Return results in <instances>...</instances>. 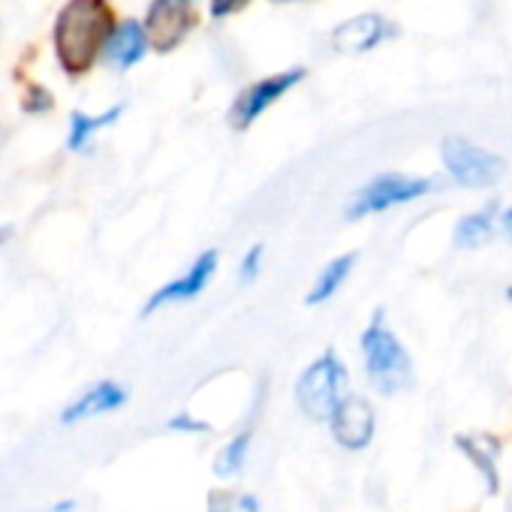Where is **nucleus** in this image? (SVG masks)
Wrapping results in <instances>:
<instances>
[{"instance_id": "obj_1", "label": "nucleus", "mask_w": 512, "mask_h": 512, "mask_svg": "<svg viewBox=\"0 0 512 512\" xmlns=\"http://www.w3.org/2000/svg\"><path fill=\"white\" fill-rule=\"evenodd\" d=\"M112 37V7L106 0H70L55 25V52L67 73H85L100 46Z\"/></svg>"}, {"instance_id": "obj_2", "label": "nucleus", "mask_w": 512, "mask_h": 512, "mask_svg": "<svg viewBox=\"0 0 512 512\" xmlns=\"http://www.w3.org/2000/svg\"><path fill=\"white\" fill-rule=\"evenodd\" d=\"M362 353H365L368 377L383 395H398L413 386V362L401 347V341L383 326L380 314L362 335Z\"/></svg>"}, {"instance_id": "obj_3", "label": "nucleus", "mask_w": 512, "mask_h": 512, "mask_svg": "<svg viewBox=\"0 0 512 512\" xmlns=\"http://www.w3.org/2000/svg\"><path fill=\"white\" fill-rule=\"evenodd\" d=\"M344 389H347V368L335 353H326L302 374L296 386V401L308 419L329 422L338 404L347 398Z\"/></svg>"}, {"instance_id": "obj_4", "label": "nucleus", "mask_w": 512, "mask_h": 512, "mask_svg": "<svg viewBox=\"0 0 512 512\" xmlns=\"http://www.w3.org/2000/svg\"><path fill=\"white\" fill-rule=\"evenodd\" d=\"M443 163L449 175L464 187H491L503 175L500 157L458 136H449L443 142Z\"/></svg>"}, {"instance_id": "obj_5", "label": "nucleus", "mask_w": 512, "mask_h": 512, "mask_svg": "<svg viewBox=\"0 0 512 512\" xmlns=\"http://www.w3.org/2000/svg\"><path fill=\"white\" fill-rule=\"evenodd\" d=\"M431 190L428 178H407V175H380L374 178L365 190L356 193L353 205H350V217H365V214H377L395 205H404L410 199H419Z\"/></svg>"}, {"instance_id": "obj_6", "label": "nucleus", "mask_w": 512, "mask_h": 512, "mask_svg": "<svg viewBox=\"0 0 512 512\" xmlns=\"http://www.w3.org/2000/svg\"><path fill=\"white\" fill-rule=\"evenodd\" d=\"M193 13L184 0H154L148 10V40L154 43L157 52H169L175 49L184 34L193 28Z\"/></svg>"}, {"instance_id": "obj_7", "label": "nucleus", "mask_w": 512, "mask_h": 512, "mask_svg": "<svg viewBox=\"0 0 512 512\" xmlns=\"http://www.w3.org/2000/svg\"><path fill=\"white\" fill-rule=\"evenodd\" d=\"M329 422H332L335 440L344 449H365L374 440V410L359 395H347Z\"/></svg>"}, {"instance_id": "obj_8", "label": "nucleus", "mask_w": 512, "mask_h": 512, "mask_svg": "<svg viewBox=\"0 0 512 512\" xmlns=\"http://www.w3.org/2000/svg\"><path fill=\"white\" fill-rule=\"evenodd\" d=\"M214 269H217V253L214 250H208V253H202L199 260L178 278V281H172V284H166V287H160L151 299H148V305H145V314H154L157 308H163V305H172V302H187V299H196L205 287H208V281H211V275H214Z\"/></svg>"}, {"instance_id": "obj_9", "label": "nucleus", "mask_w": 512, "mask_h": 512, "mask_svg": "<svg viewBox=\"0 0 512 512\" xmlns=\"http://www.w3.org/2000/svg\"><path fill=\"white\" fill-rule=\"evenodd\" d=\"M299 79H302V70H293V73H281V76H272V79H266L260 85L247 88L238 97L235 109H232V124L235 127H247L253 118H260L284 91H290Z\"/></svg>"}, {"instance_id": "obj_10", "label": "nucleus", "mask_w": 512, "mask_h": 512, "mask_svg": "<svg viewBox=\"0 0 512 512\" xmlns=\"http://www.w3.org/2000/svg\"><path fill=\"white\" fill-rule=\"evenodd\" d=\"M127 401V392L118 386V383H97L91 386L79 401H73L67 410H64V422L73 425V422H82L88 416H100V413H109V410H118L121 404Z\"/></svg>"}, {"instance_id": "obj_11", "label": "nucleus", "mask_w": 512, "mask_h": 512, "mask_svg": "<svg viewBox=\"0 0 512 512\" xmlns=\"http://www.w3.org/2000/svg\"><path fill=\"white\" fill-rule=\"evenodd\" d=\"M386 31L389 28L380 16H356L335 31V49L350 52V55L365 52V49L377 46L386 37Z\"/></svg>"}, {"instance_id": "obj_12", "label": "nucleus", "mask_w": 512, "mask_h": 512, "mask_svg": "<svg viewBox=\"0 0 512 512\" xmlns=\"http://www.w3.org/2000/svg\"><path fill=\"white\" fill-rule=\"evenodd\" d=\"M145 46H148V37L145 31L136 25V22H124L106 43V58L115 64V67H133L142 55H145Z\"/></svg>"}, {"instance_id": "obj_13", "label": "nucleus", "mask_w": 512, "mask_h": 512, "mask_svg": "<svg viewBox=\"0 0 512 512\" xmlns=\"http://www.w3.org/2000/svg\"><path fill=\"white\" fill-rule=\"evenodd\" d=\"M353 266H356V253H344V256H338V260H332L323 272H320V278L314 281V287H311V293H308V305H323V302H329L341 287H344V281L350 278V272H353Z\"/></svg>"}, {"instance_id": "obj_14", "label": "nucleus", "mask_w": 512, "mask_h": 512, "mask_svg": "<svg viewBox=\"0 0 512 512\" xmlns=\"http://www.w3.org/2000/svg\"><path fill=\"white\" fill-rule=\"evenodd\" d=\"M494 232V217L491 211H479V214H470L464 217L458 226H455V244L458 247H479L491 238Z\"/></svg>"}, {"instance_id": "obj_15", "label": "nucleus", "mask_w": 512, "mask_h": 512, "mask_svg": "<svg viewBox=\"0 0 512 512\" xmlns=\"http://www.w3.org/2000/svg\"><path fill=\"white\" fill-rule=\"evenodd\" d=\"M247 449H250V431H241L235 434L217 455V464H214V473L217 476H235L241 467H244V458H247Z\"/></svg>"}, {"instance_id": "obj_16", "label": "nucleus", "mask_w": 512, "mask_h": 512, "mask_svg": "<svg viewBox=\"0 0 512 512\" xmlns=\"http://www.w3.org/2000/svg\"><path fill=\"white\" fill-rule=\"evenodd\" d=\"M118 115H121V106L109 109V112H106V115H100V118H88V115L76 112V115H73V130H70V148H73V151L85 148V145H88V139H91L100 127L112 124Z\"/></svg>"}, {"instance_id": "obj_17", "label": "nucleus", "mask_w": 512, "mask_h": 512, "mask_svg": "<svg viewBox=\"0 0 512 512\" xmlns=\"http://www.w3.org/2000/svg\"><path fill=\"white\" fill-rule=\"evenodd\" d=\"M458 449H464L467 452V458H473V464L482 470V476L488 479V488L491 491H497V467H494V461H491V455L482 449V446H476L470 437H458Z\"/></svg>"}, {"instance_id": "obj_18", "label": "nucleus", "mask_w": 512, "mask_h": 512, "mask_svg": "<svg viewBox=\"0 0 512 512\" xmlns=\"http://www.w3.org/2000/svg\"><path fill=\"white\" fill-rule=\"evenodd\" d=\"M263 256H266V247L263 244H253L244 253V260H241V281L244 284L256 281V275H260V269H263Z\"/></svg>"}, {"instance_id": "obj_19", "label": "nucleus", "mask_w": 512, "mask_h": 512, "mask_svg": "<svg viewBox=\"0 0 512 512\" xmlns=\"http://www.w3.org/2000/svg\"><path fill=\"white\" fill-rule=\"evenodd\" d=\"M169 431H184V434H196V431H208L205 422L193 419L190 413H178L175 419H169Z\"/></svg>"}, {"instance_id": "obj_20", "label": "nucleus", "mask_w": 512, "mask_h": 512, "mask_svg": "<svg viewBox=\"0 0 512 512\" xmlns=\"http://www.w3.org/2000/svg\"><path fill=\"white\" fill-rule=\"evenodd\" d=\"M241 4H244V0H214V16H226Z\"/></svg>"}, {"instance_id": "obj_21", "label": "nucleus", "mask_w": 512, "mask_h": 512, "mask_svg": "<svg viewBox=\"0 0 512 512\" xmlns=\"http://www.w3.org/2000/svg\"><path fill=\"white\" fill-rule=\"evenodd\" d=\"M503 229H506V235L512 238V205H509L506 214H503Z\"/></svg>"}, {"instance_id": "obj_22", "label": "nucleus", "mask_w": 512, "mask_h": 512, "mask_svg": "<svg viewBox=\"0 0 512 512\" xmlns=\"http://www.w3.org/2000/svg\"><path fill=\"white\" fill-rule=\"evenodd\" d=\"M241 506H247V512H256V500L253 497H241Z\"/></svg>"}, {"instance_id": "obj_23", "label": "nucleus", "mask_w": 512, "mask_h": 512, "mask_svg": "<svg viewBox=\"0 0 512 512\" xmlns=\"http://www.w3.org/2000/svg\"><path fill=\"white\" fill-rule=\"evenodd\" d=\"M10 238V226H0V244H4Z\"/></svg>"}, {"instance_id": "obj_24", "label": "nucleus", "mask_w": 512, "mask_h": 512, "mask_svg": "<svg viewBox=\"0 0 512 512\" xmlns=\"http://www.w3.org/2000/svg\"><path fill=\"white\" fill-rule=\"evenodd\" d=\"M506 293H509V299H512V290H506Z\"/></svg>"}]
</instances>
